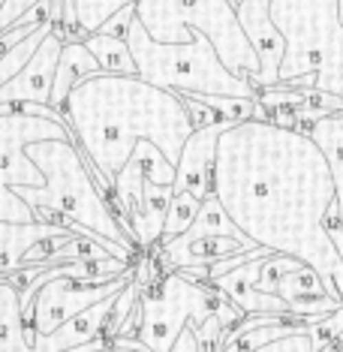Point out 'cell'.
Masks as SVG:
<instances>
[{
	"label": "cell",
	"mask_w": 343,
	"mask_h": 352,
	"mask_svg": "<svg viewBox=\"0 0 343 352\" xmlns=\"http://www.w3.org/2000/svg\"><path fill=\"white\" fill-rule=\"evenodd\" d=\"M211 196L244 238L313 268L343 304V256L329 229L338 190L310 133L268 118L229 124L217 139Z\"/></svg>",
	"instance_id": "6da1fadb"
},
{
	"label": "cell",
	"mask_w": 343,
	"mask_h": 352,
	"mask_svg": "<svg viewBox=\"0 0 343 352\" xmlns=\"http://www.w3.org/2000/svg\"><path fill=\"white\" fill-rule=\"evenodd\" d=\"M60 115L109 199L111 184L139 145L148 142L178 166L184 142L199 130L181 94L154 87L139 76L85 78L69 91Z\"/></svg>",
	"instance_id": "7a4b0ae2"
},
{
	"label": "cell",
	"mask_w": 343,
	"mask_h": 352,
	"mask_svg": "<svg viewBox=\"0 0 343 352\" xmlns=\"http://www.w3.org/2000/svg\"><path fill=\"white\" fill-rule=\"evenodd\" d=\"M27 157L36 169L45 175L39 190L15 187L12 193L30 205L39 223H58L78 232L85 238L100 241L106 250L121 262L135 265V250L130 232H126L121 214L115 211L109 193L91 175V166L76 148L73 139H49L27 145Z\"/></svg>",
	"instance_id": "3957f363"
},
{
	"label": "cell",
	"mask_w": 343,
	"mask_h": 352,
	"mask_svg": "<svg viewBox=\"0 0 343 352\" xmlns=\"http://www.w3.org/2000/svg\"><path fill=\"white\" fill-rule=\"evenodd\" d=\"M268 19L283 39L271 91H313L343 100V21L338 0H271Z\"/></svg>",
	"instance_id": "277c9868"
},
{
	"label": "cell",
	"mask_w": 343,
	"mask_h": 352,
	"mask_svg": "<svg viewBox=\"0 0 343 352\" xmlns=\"http://www.w3.org/2000/svg\"><path fill=\"white\" fill-rule=\"evenodd\" d=\"M126 45L133 54L135 76L142 82L163 87L175 94H193V97H244L256 100V87L247 78L232 76L223 67L217 49L208 36L193 34L190 43H154L145 28L133 19Z\"/></svg>",
	"instance_id": "5b68a950"
},
{
	"label": "cell",
	"mask_w": 343,
	"mask_h": 352,
	"mask_svg": "<svg viewBox=\"0 0 343 352\" xmlns=\"http://www.w3.org/2000/svg\"><path fill=\"white\" fill-rule=\"evenodd\" d=\"M135 21L145 28L154 43H190L193 34L211 39L223 67L238 78L259 76L256 49L247 39L238 6L232 0H139L135 3Z\"/></svg>",
	"instance_id": "8992f818"
},
{
	"label": "cell",
	"mask_w": 343,
	"mask_h": 352,
	"mask_svg": "<svg viewBox=\"0 0 343 352\" xmlns=\"http://www.w3.org/2000/svg\"><path fill=\"white\" fill-rule=\"evenodd\" d=\"M49 139H73L63 115L52 106H10L0 115V220L3 223H39L15 187L39 190L45 175L27 157V145Z\"/></svg>",
	"instance_id": "52a82bcc"
},
{
	"label": "cell",
	"mask_w": 343,
	"mask_h": 352,
	"mask_svg": "<svg viewBox=\"0 0 343 352\" xmlns=\"http://www.w3.org/2000/svg\"><path fill=\"white\" fill-rule=\"evenodd\" d=\"M229 304L205 280H193L184 271H166L145 286L139 301V340L148 352H172L178 334L187 325H202Z\"/></svg>",
	"instance_id": "ba28073f"
},
{
	"label": "cell",
	"mask_w": 343,
	"mask_h": 352,
	"mask_svg": "<svg viewBox=\"0 0 343 352\" xmlns=\"http://www.w3.org/2000/svg\"><path fill=\"white\" fill-rule=\"evenodd\" d=\"M63 49V36L58 28L43 39V45L34 52L27 67L21 69L12 82L0 87V106H52V87H54V69Z\"/></svg>",
	"instance_id": "9c48e42d"
},
{
	"label": "cell",
	"mask_w": 343,
	"mask_h": 352,
	"mask_svg": "<svg viewBox=\"0 0 343 352\" xmlns=\"http://www.w3.org/2000/svg\"><path fill=\"white\" fill-rule=\"evenodd\" d=\"M229 124H208L199 126L181 148L178 166H175V184H172V196L175 193H193L199 202L211 196V172H214V154H217V139Z\"/></svg>",
	"instance_id": "30bf717a"
},
{
	"label": "cell",
	"mask_w": 343,
	"mask_h": 352,
	"mask_svg": "<svg viewBox=\"0 0 343 352\" xmlns=\"http://www.w3.org/2000/svg\"><path fill=\"white\" fill-rule=\"evenodd\" d=\"M268 3L271 0H241L238 3V21L259 58V76L253 78L256 91H271L277 85V67H280L283 54V39L268 19Z\"/></svg>",
	"instance_id": "8fae6325"
},
{
	"label": "cell",
	"mask_w": 343,
	"mask_h": 352,
	"mask_svg": "<svg viewBox=\"0 0 343 352\" xmlns=\"http://www.w3.org/2000/svg\"><path fill=\"white\" fill-rule=\"evenodd\" d=\"M78 232L58 223H3L0 220V280L27 268L30 253L45 241H58Z\"/></svg>",
	"instance_id": "7c38bea8"
},
{
	"label": "cell",
	"mask_w": 343,
	"mask_h": 352,
	"mask_svg": "<svg viewBox=\"0 0 343 352\" xmlns=\"http://www.w3.org/2000/svg\"><path fill=\"white\" fill-rule=\"evenodd\" d=\"M115 298L118 295H111V298L76 314L69 322H63L58 331L45 334V338L34 334V352H69V349L87 346V343L106 340L102 334H106V322L111 316V307H115Z\"/></svg>",
	"instance_id": "4fadbf2b"
},
{
	"label": "cell",
	"mask_w": 343,
	"mask_h": 352,
	"mask_svg": "<svg viewBox=\"0 0 343 352\" xmlns=\"http://www.w3.org/2000/svg\"><path fill=\"white\" fill-rule=\"evenodd\" d=\"M139 0H63V19L58 34L63 43H82L85 36L97 34L111 15H118L126 6H135Z\"/></svg>",
	"instance_id": "5bb4252c"
},
{
	"label": "cell",
	"mask_w": 343,
	"mask_h": 352,
	"mask_svg": "<svg viewBox=\"0 0 343 352\" xmlns=\"http://www.w3.org/2000/svg\"><path fill=\"white\" fill-rule=\"evenodd\" d=\"M295 126H301L305 133H310V139L322 148V154L329 157L331 166V178L334 190H338V202H334V214L340 220L343 232V111H331V115H319V118H305Z\"/></svg>",
	"instance_id": "9a60e30c"
},
{
	"label": "cell",
	"mask_w": 343,
	"mask_h": 352,
	"mask_svg": "<svg viewBox=\"0 0 343 352\" xmlns=\"http://www.w3.org/2000/svg\"><path fill=\"white\" fill-rule=\"evenodd\" d=\"M100 63L91 52L85 49V43H63L60 58H58V69H54V87H52V109L63 111V102H67L69 91L76 85H82L85 78L100 76Z\"/></svg>",
	"instance_id": "2e32d148"
},
{
	"label": "cell",
	"mask_w": 343,
	"mask_h": 352,
	"mask_svg": "<svg viewBox=\"0 0 343 352\" xmlns=\"http://www.w3.org/2000/svg\"><path fill=\"white\" fill-rule=\"evenodd\" d=\"M0 352H34V331L25 322L21 289L10 277L0 280Z\"/></svg>",
	"instance_id": "e0dca14e"
},
{
	"label": "cell",
	"mask_w": 343,
	"mask_h": 352,
	"mask_svg": "<svg viewBox=\"0 0 343 352\" xmlns=\"http://www.w3.org/2000/svg\"><path fill=\"white\" fill-rule=\"evenodd\" d=\"M196 238H235V241H244V244H253L250 238H244V232L235 226L232 217H229L226 211L220 208V202L214 196H208L199 208L193 226H190L181 238H175V241L187 244V241H196ZM256 247V244H253Z\"/></svg>",
	"instance_id": "ac0fdd59"
},
{
	"label": "cell",
	"mask_w": 343,
	"mask_h": 352,
	"mask_svg": "<svg viewBox=\"0 0 343 352\" xmlns=\"http://www.w3.org/2000/svg\"><path fill=\"white\" fill-rule=\"evenodd\" d=\"M85 49L97 58L102 73H111V76H135V67H133V54H130V45L126 39H118V36H109V34H91L82 39Z\"/></svg>",
	"instance_id": "d6986e66"
},
{
	"label": "cell",
	"mask_w": 343,
	"mask_h": 352,
	"mask_svg": "<svg viewBox=\"0 0 343 352\" xmlns=\"http://www.w3.org/2000/svg\"><path fill=\"white\" fill-rule=\"evenodd\" d=\"M54 28H58V21H43V25H39L27 39H21L19 45H12V49L0 58V87H3L6 82H12V78L27 67V60L34 58V52L43 45V39L49 36Z\"/></svg>",
	"instance_id": "ffe728a7"
},
{
	"label": "cell",
	"mask_w": 343,
	"mask_h": 352,
	"mask_svg": "<svg viewBox=\"0 0 343 352\" xmlns=\"http://www.w3.org/2000/svg\"><path fill=\"white\" fill-rule=\"evenodd\" d=\"M199 208H202V202L193 196V193H175L172 202H169V211H166V226H163V238H159V247L172 244L175 238H181L184 232L193 226ZM157 247V250H159Z\"/></svg>",
	"instance_id": "44dd1931"
},
{
	"label": "cell",
	"mask_w": 343,
	"mask_h": 352,
	"mask_svg": "<svg viewBox=\"0 0 343 352\" xmlns=\"http://www.w3.org/2000/svg\"><path fill=\"white\" fill-rule=\"evenodd\" d=\"M196 100L205 109H211L214 118L223 124H241V121H250V118H265L256 100H244V97H196Z\"/></svg>",
	"instance_id": "7402d4cb"
},
{
	"label": "cell",
	"mask_w": 343,
	"mask_h": 352,
	"mask_svg": "<svg viewBox=\"0 0 343 352\" xmlns=\"http://www.w3.org/2000/svg\"><path fill=\"white\" fill-rule=\"evenodd\" d=\"M253 352H334V343H322L313 334V325H307L292 334H283V338L271 340Z\"/></svg>",
	"instance_id": "603a6c76"
},
{
	"label": "cell",
	"mask_w": 343,
	"mask_h": 352,
	"mask_svg": "<svg viewBox=\"0 0 343 352\" xmlns=\"http://www.w3.org/2000/svg\"><path fill=\"white\" fill-rule=\"evenodd\" d=\"M36 3H43V0H6V3L0 6V34L10 25H15L21 15H27Z\"/></svg>",
	"instance_id": "cb8c5ba5"
},
{
	"label": "cell",
	"mask_w": 343,
	"mask_h": 352,
	"mask_svg": "<svg viewBox=\"0 0 343 352\" xmlns=\"http://www.w3.org/2000/svg\"><path fill=\"white\" fill-rule=\"evenodd\" d=\"M135 19V6H126V10H121L118 15H111V19L102 25L97 34H109V36H118V39H126V34H130V25Z\"/></svg>",
	"instance_id": "d4e9b609"
},
{
	"label": "cell",
	"mask_w": 343,
	"mask_h": 352,
	"mask_svg": "<svg viewBox=\"0 0 343 352\" xmlns=\"http://www.w3.org/2000/svg\"><path fill=\"white\" fill-rule=\"evenodd\" d=\"M115 343H126V346H133V349H139V352H148L145 346H142L139 340H115Z\"/></svg>",
	"instance_id": "484cf974"
},
{
	"label": "cell",
	"mask_w": 343,
	"mask_h": 352,
	"mask_svg": "<svg viewBox=\"0 0 343 352\" xmlns=\"http://www.w3.org/2000/svg\"><path fill=\"white\" fill-rule=\"evenodd\" d=\"M199 352H220V346H205V343H199Z\"/></svg>",
	"instance_id": "4316f807"
},
{
	"label": "cell",
	"mask_w": 343,
	"mask_h": 352,
	"mask_svg": "<svg viewBox=\"0 0 343 352\" xmlns=\"http://www.w3.org/2000/svg\"><path fill=\"white\" fill-rule=\"evenodd\" d=\"M334 352H343V334H340V340L334 343Z\"/></svg>",
	"instance_id": "83f0119b"
},
{
	"label": "cell",
	"mask_w": 343,
	"mask_h": 352,
	"mask_svg": "<svg viewBox=\"0 0 343 352\" xmlns=\"http://www.w3.org/2000/svg\"><path fill=\"white\" fill-rule=\"evenodd\" d=\"M100 352H111V343H109V346H106V349H100Z\"/></svg>",
	"instance_id": "f1b7e54d"
},
{
	"label": "cell",
	"mask_w": 343,
	"mask_h": 352,
	"mask_svg": "<svg viewBox=\"0 0 343 352\" xmlns=\"http://www.w3.org/2000/svg\"><path fill=\"white\" fill-rule=\"evenodd\" d=\"M3 3H6V0H0V6H3Z\"/></svg>",
	"instance_id": "f546056e"
},
{
	"label": "cell",
	"mask_w": 343,
	"mask_h": 352,
	"mask_svg": "<svg viewBox=\"0 0 343 352\" xmlns=\"http://www.w3.org/2000/svg\"><path fill=\"white\" fill-rule=\"evenodd\" d=\"M232 3H235V6H238V0H232Z\"/></svg>",
	"instance_id": "4dcf8cb0"
},
{
	"label": "cell",
	"mask_w": 343,
	"mask_h": 352,
	"mask_svg": "<svg viewBox=\"0 0 343 352\" xmlns=\"http://www.w3.org/2000/svg\"><path fill=\"white\" fill-rule=\"evenodd\" d=\"M238 3H241V0H238Z\"/></svg>",
	"instance_id": "1f68e13d"
}]
</instances>
